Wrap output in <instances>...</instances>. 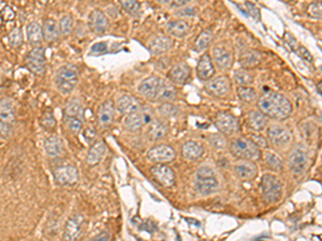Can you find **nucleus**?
Returning <instances> with one entry per match:
<instances>
[{"instance_id":"nucleus-1","label":"nucleus","mask_w":322,"mask_h":241,"mask_svg":"<svg viewBox=\"0 0 322 241\" xmlns=\"http://www.w3.org/2000/svg\"><path fill=\"white\" fill-rule=\"evenodd\" d=\"M258 106L263 115L275 120H285L292 113V104L289 99L275 91H269L261 95Z\"/></svg>"},{"instance_id":"nucleus-2","label":"nucleus","mask_w":322,"mask_h":241,"mask_svg":"<svg viewBox=\"0 0 322 241\" xmlns=\"http://www.w3.org/2000/svg\"><path fill=\"white\" fill-rule=\"evenodd\" d=\"M230 150L232 155L241 160L256 161L260 159L261 150L257 145L246 137H236L230 142Z\"/></svg>"},{"instance_id":"nucleus-3","label":"nucleus","mask_w":322,"mask_h":241,"mask_svg":"<svg viewBox=\"0 0 322 241\" xmlns=\"http://www.w3.org/2000/svg\"><path fill=\"white\" fill-rule=\"evenodd\" d=\"M195 187L202 195H211L219 188L215 171L209 166L200 167L195 173Z\"/></svg>"},{"instance_id":"nucleus-4","label":"nucleus","mask_w":322,"mask_h":241,"mask_svg":"<svg viewBox=\"0 0 322 241\" xmlns=\"http://www.w3.org/2000/svg\"><path fill=\"white\" fill-rule=\"evenodd\" d=\"M79 81V69L73 65L59 68L56 74V86L62 93H70Z\"/></svg>"},{"instance_id":"nucleus-5","label":"nucleus","mask_w":322,"mask_h":241,"mask_svg":"<svg viewBox=\"0 0 322 241\" xmlns=\"http://www.w3.org/2000/svg\"><path fill=\"white\" fill-rule=\"evenodd\" d=\"M261 192L263 198L268 203H276L283 195L282 182L275 176L265 174L261 179Z\"/></svg>"},{"instance_id":"nucleus-6","label":"nucleus","mask_w":322,"mask_h":241,"mask_svg":"<svg viewBox=\"0 0 322 241\" xmlns=\"http://www.w3.org/2000/svg\"><path fill=\"white\" fill-rule=\"evenodd\" d=\"M14 121H15V112H14L12 101L8 98L1 99L0 100V134L1 136H10Z\"/></svg>"},{"instance_id":"nucleus-7","label":"nucleus","mask_w":322,"mask_h":241,"mask_svg":"<svg viewBox=\"0 0 322 241\" xmlns=\"http://www.w3.org/2000/svg\"><path fill=\"white\" fill-rule=\"evenodd\" d=\"M215 126L221 134L231 136L235 134L240 129L239 119L228 112H220L215 117Z\"/></svg>"},{"instance_id":"nucleus-8","label":"nucleus","mask_w":322,"mask_h":241,"mask_svg":"<svg viewBox=\"0 0 322 241\" xmlns=\"http://www.w3.org/2000/svg\"><path fill=\"white\" fill-rule=\"evenodd\" d=\"M268 140L274 147H286L292 142V134L288 129L273 125L268 129Z\"/></svg>"},{"instance_id":"nucleus-9","label":"nucleus","mask_w":322,"mask_h":241,"mask_svg":"<svg viewBox=\"0 0 322 241\" xmlns=\"http://www.w3.org/2000/svg\"><path fill=\"white\" fill-rule=\"evenodd\" d=\"M161 84H162V80L156 75H153V77L145 79L140 82L138 85V92L145 99L156 101Z\"/></svg>"},{"instance_id":"nucleus-10","label":"nucleus","mask_w":322,"mask_h":241,"mask_svg":"<svg viewBox=\"0 0 322 241\" xmlns=\"http://www.w3.org/2000/svg\"><path fill=\"white\" fill-rule=\"evenodd\" d=\"M45 51L42 47H36L27 55L26 65L34 74L41 75L45 72Z\"/></svg>"},{"instance_id":"nucleus-11","label":"nucleus","mask_w":322,"mask_h":241,"mask_svg":"<svg viewBox=\"0 0 322 241\" xmlns=\"http://www.w3.org/2000/svg\"><path fill=\"white\" fill-rule=\"evenodd\" d=\"M176 153L169 145H158L150 149L148 159L154 163H169L175 160Z\"/></svg>"},{"instance_id":"nucleus-12","label":"nucleus","mask_w":322,"mask_h":241,"mask_svg":"<svg viewBox=\"0 0 322 241\" xmlns=\"http://www.w3.org/2000/svg\"><path fill=\"white\" fill-rule=\"evenodd\" d=\"M309 162V157H307L306 150L302 146H298L292 150L289 156L288 164L293 174L301 175L304 173Z\"/></svg>"},{"instance_id":"nucleus-13","label":"nucleus","mask_w":322,"mask_h":241,"mask_svg":"<svg viewBox=\"0 0 322 241\" xmlns=\"http://www.w3.org/2000/svg\"><path fill=\"white\" fill-rule=\"evenodd\" d=\"M230 87H231V82L227 77H218V78L209 80L206 82L205 89L206 91L209 94H212L213 96L222 98V96H226L229 93Z\"/></svg>"},{"instance_id":"nucleus-14","label":"nucleus","mask_w":322,"mask_h":241,"mask_svg":"<svg viewBox=\"0 0 322 241\" xmlns=\"http://www.w3.org/2000/svg\"><path fill=\"white\" fill-rule=\"evenodd\" d=\"M151 173L155 180L163 187H171L175 181V174L174 170L166 166L164 164H157L154 165L151 168Z\"/></svg>"},{"instance_id":"nucleus-15","label":"nucleus","mask_w":322,"mask_h":241,"mask_svg":"<svg viewBox=\"0 0 322 241\" xmlns=\"http://www.w3.org/2000/svg\"><path fill=\"white\" fill-rule=\"evenodd\" d=\"M55 180L62 185H73L79 180V170L72 165L61 166L54 171Z\"/></svg>"},{"instance_id":"nucleus-16","label":"nucleus","mask_w":322,"mask_h":241,"mask_svg":"<svg viewBox=\"0 0 322 241\" xmlns=\"http://www.w3.org/2000/svg\"><path fill=\"white\" fill-rule=\"evenodd\" d=\"M84 226V218L81 215H75L70 218L65 226L64 237L66 241H75L82 235Z\"/></svg>"},{"instance_id":"nucleus-17","label":"nucleus","mask_w":322,"mask_h":241,"mask_svg":"<svg viewBox=\"0 0 322 241\" xmlns=\"http://www.w3.org/2000/svg\"><path fill=\"white\" fill-rule=\"evenodd\" d=\"M213 60L220 70H228L233 64V56L229 50L223 46H215L212 51Z\"/></svg>"},{"instance_id":"nucleus-18","label":"nucleus","mask_w":322,"mask_h":241,"mask_svg":"<svg viewBox=\"0 0 322 241\" xmlns=\"http://www.w3.org/2000/svg\"><path fill=\"white\" fill-rule=\"evenodd\" d=\"M88 26L96 33H104L109 29V19L101 10L97 9L89 14Z\"/></svg>"},{"instance_id":"nucleus-19","label":"nucleus","mask_w":322,"mask_h":241,"mask_svg":"<svg viewBox=\"0 0 322 241\" xmlns=\"http://www.w3.org/2000/svg\"><path fill=\"white\" fill-rule=\"evenodd\" d=\"M189 78H190V67L186 63L176 64L167 73V79L176 85H184Z\"/></svg>"},{"instance_id":"nucleus-20","label":"nucleus","mask_w":322,"mask_h":241,"mask_svg":"<svg viewBox=\"0 0 322 241\" xmlns=\"http://www.w3.org/2000/svg\"><path fill=\"white\" fill-rule=\"evenodd\" d=\"M233 170L236 177L242 179V180H251V179H254L258 174V168L256 164L251 161L245 160L237 162L234 165Z\"/></svg>"},{"instance_id":"nucleus-21","label":"nucleus","mask_w":322,"mask_h":241,"mask_svg":"<svg viewBox=\"0 0 322 241\" xmlns=\"http://www.w3.org/2000/svg\"><path fill=\"white\" fill-rule=\"evenodd\" d=\"M197 74L200 80H209L215 74L213 60L208 54H203L197 65Z\"/></svg>"},{"instance_id":"nucleus-22","label":"nucleus","mask_w":322,"mask_h":241,"mask_svg":"<svg viewBox=\"0 0 322 241\" xmlns=\"http://www.w3.org/2000/svg\"><path fill=\"white\" fill-rule=\"evenodd\" d=\"M115 106L113 101L108 100L103 102L98 109V121L101 127H109L114 121Z\"/></svg>"},{"instance_id":"nucleus-23","label":"nucleus","mask_w":322,"mask_h":241,"mask_svg":"<svg viewBox=\"0 0 322 241\" xmlns=\"http://www.w3.org/2000/svg\"><path fill=\"white\" fill-rule=\"evenodd\" d=\"M140 107H141V105H140L138 100L130 94H124L120 96L116 102L117 111L124 115L139 112Z\"/></svg>"},{"instance_id":"nucleus-24","label":"nucleus","mask_w":322,"mask_h":241,"mask_svg":"<svg viewBox=\"0 0 322 241\" xmlns=\"http://www.w3.org/2000/svg\"><path fill=\"white\" fill-rule=\"evenodd\" d=\"M246 122L248 128L254 132H262L268 126V117L263 115L260 111H251L247 114Z\"/></svg>"},{"instance_id":"nucleus-25","label":"nucleus","mask_w":322,"mask_h":241,"mask_svg":"<svg viewBox=\"0 0 322 241\" xmlns=\"http://www.w3.org/2000/svg\"><path fill=\"white\" fill-rule=\"evenodd\" d=\"M173 46V40L167 36H157L154 38L149 45L150 52L158 56V55L163 54L170 51Z\"/></svg>"},{"instance_id":"nucleus-26","label":"nucleus","mask_w":322,"mask_h":241,"mask_svg":"<svg viewBox=\"0 0 322 241\" xmlns=\"http://www.w3.org/2000/svg\"><path fill=\"white\" fill-rule=\"evenodd\" d=\"M203 154H204V148L198 142L189 141L186 142L181 147V155L188 161L198 160L203 156Z\"/></svg>"},{"instance_id":"nucleus-27","label":"nucleus","mask_w":322,"mask_h":241,"mask_svg":"<svg viewBox=\"0 0 322 241\" xmlns=\"http://www.w3.org/2000/svg\"><path fill=\"white\" fill-rule=\"evenodd\" d=\"M189 30H190V26L184 19H175L171 20L166 25V31L172 37L175 38H184L186 37Z\"/></svg>"},{"instance_id":"nucleus-28","label":"nucleus","mask_w":322,"mask_h":241,"mask_svg":"<svg viewBox=\"0 0 322 241\" xmlns=\"http://www.w3.org/2000/svg\"><path fill=\"white\" fill-rule=\"evenodd\" d=\"M260 53L253 48H247L241 53L240 55V65L246 70V69H250L256 67L259 63H260Z\"/></svg>"},{"instance_id":"nucleus-29","label":"nucleus","mask_w":322,"mask_h":241,"mask_svg":"<svg viewBox=\"0 0 322 241\" xmlns=\"http://www.w3.org/2000/svg\"><path fill=\"white\" fill-rule=\"evenodd\" d=\"M176 99H177L176 88H175L171 82L162 80V84H161L160 91L158 93L156 101L161 103H172Z\"/></svg>"},{"instance_id":"nucleus-30","label":"nucleus","mask_w":322,"mask_h":241,"mask_svg":"<svg viewBox=\"0 0 322 241\" xmlns=\"http://www.w3.org/2000/svg\"><path fill=\"white\" fill-rule=\"evenodd\" d=\"M104 154H106V144L103 142H97L95 143L92 147H90L87 157H86V162L89 164L90 166L96 165L101 161Z\"/></svg>"},{"instance_id":"nucleus-31","label":"nucleus","mask_w":322,"mask_h":241,"mask_svg":"<svg viewBox=\"0 0 322 241\" xmlns=\"http://www.w3.org/2000/svg\"><path fill=\"white\" fill-rule=\"evenodd\" d=\"M59 26L56 23V20L52 18H47L44 20L43 23V30H42V33L45 38V40L50 41H55L57 40L59 37Z\"/></svg>"},{"instance_id":"nucleus-32","label":"nucleus","mask_w":322,"mask_h":241,"mask_svg":"<svg viewBox=\"0 0 322 241\" xmlns=\"http://www.w3.org/2000/svg\"><path fill=\"white\" fill-rule=\"evenodd\" d=\"M44 148L48 156L55 158V157H58L62 153L64 145H62V142L59 137L50 136L47 137L44 143Z\"/></svg>"},{"instance_id":"nucleus-33","label":"nucleus","mask_w":322,"mask_h":241,"mask_svg":"<svg viewBox=\"0 0 322 241\" xmlns=\"http://www.w3.org/2000/svg\"><path fill=\"white\" fill-rule=\"evenodd\" d=\"M167 134V128L159 120H154L149 128V136L152 141H160Z\"/></svg>"},{"instance_id":"nucleus-34","label":"nucleus","mask_w":322,"mask_h":241,"mask_svg":"<svg viewBox=\"0 0 322 241\" xmlns=\"http://www.w3.org/2000/svg\"><path fill=\"white\" fill-rule=\"evenodd\" d=\"M124 126L126 129L129 130L130 132H137V131L141 130L143 127V122L140 112H135L126 115L124 119Z\"/></svg>"},{"instance_id":"nucleus-35","label":"nucleus","mask_w":322,"mask_h":241,"mask_svg":"<svg viewBox=\"0 0 322 241\" xmlns=\"http://www.w3.org/2000/svg\"><path fill=\"white\" fill-rule=\"evenodd\" d=\"M27 39L29 41V43L32 45L40 44L42 42V39H43V33H42L41 26L33 22L30 23L27 27Z\"/></svg>"},{"instance_id":"nucleus-36","label":"nucleus","mask_w":322,"mask_h":241,"mask_svg":"<svg viewBox=\"0 0 322 241\" xmlns=\"http://www.w3.org/2000/svg\"><path fill=\"white\" fill-rule=\"evenodd\" d=\"M213 31L211 29H205L203 30L200 36L198 37V39L195 40L194 42V51L195 52H203L204 50L209 46L211 44L212 40H213Z\"/></svg>"},{"instance_id":"nucleus-37","label":"nucleus","mask_w":322,"mask_h":241,"mask_svg":"<svg viewBox=\"0 0 322 241\" xmlns=\"http://www.w3.org/2000/svg\"><path fill=\"white\" fill-rule=\"evenodd\" d=\"M233 80L239 87L250 86L254 82V77L248 71L245 70V69H240V70L234 71Z\"/></svg>"},{"instance_id":"nucleus-38","label":"nucleus","mask_w":322,"mask_h":241,"mask_svg":"<svg viewBox=\"0 0 322 241\" xmlns=\"http://www.w3.org/2000/svg\"><path fill=\"white\" fill-rule=\"evenodd\" d=\"M264 161L272 170H281L284 166V161L282 158L272 153V151H267L264 154Z\"/></svg>"},{"instance_id":"nucleus-39","label":"nucleus","mask_w":322,"mask_h":241,"mask_svg":"<svg viewBox=\"0 0 322 241\" xmlns=\"http://www.w3.org/2000/svg\"><path fill=\"white\" fill-rule=\"evenodd\" d=\"M66 117H76V118L81 119V116L83 115V106L82 103L78 99H72L68 102L65 108Z\"/></svg>"},{"instance_id":"nucleus-40","label":"nucleus","mask_w":322,"mask_h":241,"mask_svg":"<svg viewBox=\"0 0 322 241\" xmlns=\"http://www.w3.org/2000/svg\"><path fill=\"white\" fill-rule=\"evenodd\" d=\"M237 95H239V98L243 102H246V103L254 102L257 98L256 90L253 87H249V86L237 88Z\"/></svg>"},{"instance_id":"nucleus-41","label":"nucleus","mask_w":322,"mask_h":241,"mask_svg":"<svg viewBox=\"0 0 322 241\" xmlns=\"http://www.w3.org/2000/svg\"><path fill=\"white\" fill-rule=\"evenodd\" d=\"M158 113L162 117H165V118H173V117H176L179 114V109L172 103H162L158 107Z\"/></svg>"},{"instance_id":"nucleus-42","label":"nucleus","mask_w":322,"mask_h":241,"mask_svg":"<svg viewBox=\"0 0 322 241\" xmlns=\"http://www.w3.org/2000/svg\"><path fill=\"white\" fill-rule=\"evenodd\" d=\"M208 141H209V144H211V146L216 150H225L228 146V142L226 140V137L221 133L211 134L208 137Z\"/></svg>"},{"instance_id":"nucleus-43","label":"nucleus","mask_w":322,"mask_h":241,"mask_svg":"<svg viewBox=\"0 0 322 241\" xmlns=\"http://www.w3.org/2000/svg\"><path fill=\"white\" fill-rule=\"evenodd\" d=\"M121 5L123 9L129 13L132 16H138L141 13V4L135 0H130V1H121Z\"/></svg>"},{"instance_id":"nucleus-44","label":"nucleus","mask_w":322,"mask_h":241,"mask_svg":"<svg viewBox=\"0 0 322 241\" xmlns=\"http://www.w3.org/2000/svg\"><path fill=\"white\" fill-rule=\"evenodd\" d=\"M59 31L67 36V34L71 33L72 29H73V17L72 15H65L60 19V23H59Z\"/></svg>"},{"instance_id":"nucleus-45","label":"nucleus","mask_w":322,"mask_h":241,"mask_svg":"<svg viewBox=\"0 0 322 241\" xmlns=\"http://www.w3.org/2000/svg\"><path fill=\"white\" fill-rule=\"evenodd\" d=\"M66 126L72 133L78 134L83 128V122L76 117H66Z\"/></svg>"},{"instance_id":"nucleus-46","label":"nucleus","mask_w":322,"mask_h":241,"mask_svg":"<svg viewBox=\"0 0 322 241\" xmlns=\"http://www.w3.org/2000/svg\"><path fill=\"white\" fill-rule=\"evenodd\" d=\"M9 42L13 47H19L23 43V32L20 28H14L9 33Z\"/></svg>"},{"instance_id":"nucleus-47","label":"nucleus","mask_w":322,"mask_h":241,"mask_svg":"<svg viewBox=\"0 0 322 241\" xmlns=\"http://www.w3.org/2000/svg\"><path fill=\"white\" fill-rule=\"evenodd\" d=\"M139 112H140V115H141L143 125L150 126L151 123L154 120H155V118H154V111H153V109L150 106L143 105V106L140 107V111Z\"/></svg>"},{"instance_id":"nucleus-48","label":"nucleus","mask_w":322,"mask_h":241,"mask_svg":"<svg viewBox=\"0 0 322 241\" xmlns=\"http://www.w3.org/2000/svg\"><path fill=\"white\" fill-rule=\"evenodd\" d=\"M41 125L43 126L45 129L47 130H51L53 128H55L56 126V120H55V117L51 112H46L43 114L41 118Z\"/></svg>"},{"instance_id":"nucleus-49","label":"nucleus","mask_w":322,"mask_h":241,"mask_svg":"<svg viewBox=\"0 0 322 241\" xmlns=\"http://www.w3.org/2000/svg\"><path fill=\"white\" fill-rule=\"evenodd\" d=\"M309 14L311 17H313L315 19H321L322 11H321V2L320 1H315L310 4Z\"/></svg>"},{"instance_id":"nucleus-50","label":"nucleus","mask_w":322,"mask_h":241,"mask_svg":"<svg viewBox=\"0 0 322 241\" xmlns=\"http://www.w3.org/2000/svg\"><path fill=\"white\" fill-rule=\"evenodd\" d=\"M108 51V44L106 42H100L96 43L92 47V53L94 54H104Z\"/></svg>"},{"instance_id":"nucleus-51","label":"nucleus","mask_w":322,"mask_h":241,"mask_svg":"<svg viewBox=\"0 0 322 241\" xmlns=\"http://www.w3.org/2000/svg\"><path fill=\"white\" fill-rule=\"evenodd\" d=\"M84 137H85V140L88 142V143H92L96 140V131L95 129L93 128H86L85 130H84V133H83Z\"/></svg>"},{"instance_id":"nucleus-52","label":"nucleus","mask_w":322,"mask_h":241,"mask_svg":"<svg viewBox=\"0 0 322 241\" xmlns=\"http://www.w3.org/2000/svg\"><path fill=\"white\" fill-rule=\"evenodd\" d=\"M251 141H253L257 146L260 148V147H267L268 146V142H267V139H264L263 136H260V135H254L253 136V139H250Z\"/></svg>"},{"instance_id":"nucleus-53","label":"nucleus","mask_w":322,"mask_h":241,"mask_svg":"<svg viewBox=\"0 0 322 241\" xmlns=\"http://www.w3.org/2000/svg\"><path fill=\"white\" fill-rule=\"evenodd\" d=\"M177 15L180 16H193L195 14V9L192 8V6H189V8H184V9H179L176 12Z\"/></svg>"},{"instance_id":"nucleus-54","label":"nucleus","mask_w":322,"mask_h":241,"mask_svg":"<svg viewBox=\"0 0 322 241\" xmlns=\"http://www.w3.org/2000/svg\"><path fill=\"white\" fill-rule=\"evenodd\" d=\"M89 241H111V235L108 232H103Z\"/></svg>"},{"instance_id":"nucleus-55","label":"nucleus","mask_w":322,"mask_h":241,"mask_svg":"<svg viewBox=\"0 0 322 241\" xmlns=\"http://www.w3.org/2000/svg\"><path fill=\"white\" fill-rule=\"evenodd\" d=\"M189 3L188 0H183V1H179V0H176V1H173L171 2L172 6H175V8H183V6L187 5Z\"/></svg>"},{"instance_id":"nucleus-56","label":"nucleus","mask_w":322,"mask_h":241,"mask_svg":"<svg viewBox=\"0 0 322 241\" xmlns=\"http://www.w3.org/2000/svg\"><path fill=\"white\" fill-rule=\"evenodd\" d=\"M2 13H4V14L6 13V15L2 16L4 19H12L14 17V12L11 10V8H8V6H6V8L3 9Z\"/></svg>"},{"instance_id":"nucleus-57","label":"nucleus","mask_w":322,"mask_h":241,"mask_svg":"<svg viewBox=\"0 0 322 241\" xmlns=\"http://www.w3.org/2000/svg\"><path fill=\"white\" fill-rule=\"evenodd\" d=\"M320 87H321V82H319V85H317V90L319 89V94H321V90H320Z\"/></svg>"}]
</instances>
